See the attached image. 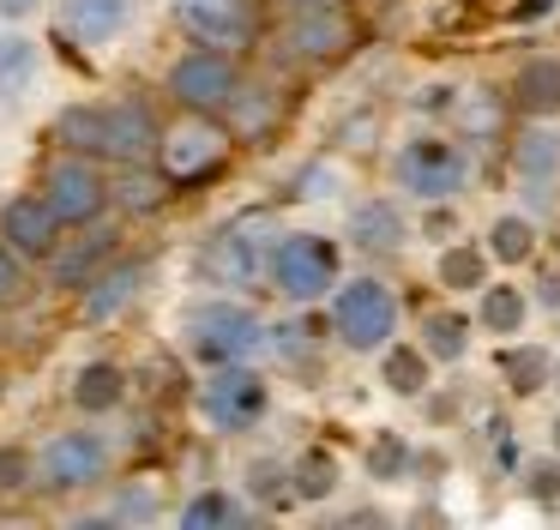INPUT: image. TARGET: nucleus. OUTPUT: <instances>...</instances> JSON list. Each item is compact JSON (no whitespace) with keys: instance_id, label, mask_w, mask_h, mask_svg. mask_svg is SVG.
Segmentation results:
<instances>
[{"instance_id":"f257e3e1","label":"nucleus","mask_w":560,"mask_h":530,"mask_svg":"<svg viewBox=\"0 0 560 530\" xmlns=\"http://www.w3.org/2000/svg\"><path fill=\"white\" fill-rule=\"evenodd\" d=\"M55 139L73 145L85 157H115V163H151L163 151V132L151 120V108L139 103H109V108H91V103H73L61 108L55 120Z\"/></svg>"},{"instance_id":"f03ea898","label":"nucleus","mask_w":560,"mask_h":530,"mask_svg":"<svg viewBox=\"0 0 560 530\" xmlns=\"http://www.w3.org/2000/svg\"><path fill=\"white\" fill-rule=\"evenodd\" d=\"M331 332H338L343 349L374 356V349H386V337L398 332V296H392L380 277H350V284L331 289Z\"/></svg>"},{"instance_id":"7ed1b4c3","label":"nucleus","mask_w":560,"mask_h":530,"mask_svg":"<svg viewBox=\"0 0 560 530\" xmlns=\"http://www.w3.org/2000/svg\"><path fill=\"white\" fill-rule=\"evenodd\" d=\"M271 284H278L283 301H326L338 289V247L314 229H295V235H278L271 247Z\"/></svg>"},{"instance_id":"20e7f679","label":"nucleus","mask_w":560,"mask_h":530,"mask_svg":"<svg viewBox=\"0 0 560 530\" xmlns=\"http://www.w3.org/2000/svg\"><path fill=\"white\" fill-rule=\"evenodd\" d=\"M187 344H194L199 361L230 368V361H247L266 344V325H259V313L242 308V301H206V308H194V320H187Z\"/></svg>"},{"instance_id":"39448f33","label":"nucleus","mask_w":560,"mask_h":530,"mask_svg":"<svg viewBox=\"0 0 560 530\" xmlns=\"http://www.w3.org/2000/svg\"><path fill=\"white\" fill-rule=\"evenodd\" d=\"M470 181V157H464V145H452V139H410L398 151V187L404 193H416V199H452V193Z\"/></svg>"},{"instance_id":"423d86ee","label":"nucleus","mask_w":560,"mask_h":530,"mask_svg":"<svg viewBox=\"0 0 560 530\" xmlns=\"http://www.w3.org/2000/svg\"><path fill=\"white\" fill-rule=\"evenodd\" d=\"M235 84H242V72H235V60L223 55L218 43L194 48V55H182L170 67V96L175 103H187L194 115H211V108H230Z\"/></svg>"},{"instance_id":"0eeeda50","label":"nucleus","mask_w":560,"mask_h":530,"mask_svg":"<svg viewBox=\"0 0 560 530\" xmlns=\"http://www.w3.org/2000/svg\"><path fill=\"white\" fill-rule=\"evenodd\" d=\"M43 199L55 205L61 223L85 229V223H97L103 205H109V181L91 169L85 151H73V157H61V163H49V175H43Z\"/></svg>"},{"instance_id":"6e6552de","label":"nucleus","mask_w":560,"mask_h":530,"mask_svg":"<svg viewBox=\"0 0 560 530\" xmlns=\"http://www.w3.org/2000/svg\"><path fill=\"white\" fill-rule=\"evenodd\" d=\"M199 404H206V416L218 422L223 434H242V428H254V422L266 416L271 392H266V380H259L247 361H230V368H218V373L206 380Z\"/></svg>"},{"instance_id":"1a4fd4ad","label":"nucleus","mask_w":560,"mask_h":530,"mask_svg":"<svg viewBox=\"0 0 560 530\" xmlns=\"http://www.w3.org/2000/svg\"><path fill=\"white\" fill-rule=\"evenodd\" d=\"M103 470H109V446H103V434H55L49 446H43L37 458V476L43 488H85V482H97Z\"/></svg>"},{"instance_id":"9d476101","label":"nucleus","mask_w":560,"mask_h":530,"mask_svg":"<svg viewBox=\"0 0 560 530\" xmlns=\"http://www.w3.org/2000/svg\"><path fill=\"white\" fill-rule=\"evenodd\" d=\"M61 217H55V205L43 199V193H19V199H7V211H0V235L13 241L25 260H49L55 247H61Z\"/></svg>"},{"instance_id":"9b49d317","label":"nucleus","mask_w":560,"mask_h":530,"mask_svg":"<svg viewBox=\"0 0 560 530\" xmlns=\"http://www.w3.org/2000/svg\"><path fill=\"white\" fill-rule=\"evenodd\" d=\"M266 217H242V223H230L218 241L206 247V272L223 277V284H247V277L266 265Z\"/></svg>"},{"instance_id":"f8f14e48","label":"nucleus","mask_w":560,"mask_h":530,"mask_svg":"<svg viewBox=\"0 0 560 530\" xmlns=\"http://www.w3.org/2000/svg\"><path fill=\"white\" fill-rule=\"evenodd\" d=\"M175 19H182L199 43H218V48L247 43V31H254V7H247V0H175Z\"/></svg>"},{"instance_id":"ddd939ff","label":"nucleus","mask_w":560,"mask_h":530,"mask_svg":"<svg viewBox=\"0 0 560 530\" xmlns=\"http://www.w3.org/2000/svg\"><path fill=\"white\" fill-rule=\"evenodd\" d=\"M158 157H163V175H170V181H199V175H211V169L223 163V132L194 120V127L170 132Z\"/></svg>"},{"instance_id":"4468645a","label":"nucleus","mask_w":560,"mask_h":530,"mask_svg":"<svg viewBox=\"0 0 560 530\" xmlns=\"http://www.w3.org/2000/svg\"><path fill=\"white\" fill-rule=\"evenodd\" d=\"M283 48L290 55H307V60H326L338 48H350V19L338 7H302V19L283 31Z\"/></svg>"},{"instance_id":"2eb2a0df","label":"nucleus","mask_w":560,"mask_h":530,"mask_svg":"<svg viewBox=\"0 0 560 530\" xmlns=\"http://www.w3.org/2000/svg\"><path fill=\"white\" fill-rule=\"evenodd\" d=\"M115 253V229H91V235L67 241V247L49 253V272H55V289H91V277L109 265Z\"/></svg>"},{"instance_id":"dca6fc26","label":"nucleus","mask_w":560,"mask_h":530,"mask_svg":"<svg viewBox=\"0 0 560 530\" xmlns=\"http://www.w3.org/2000/svg\"><path fill=\"white\" fill-rule=\"evenodd\" d=\"M350 247L362 253H398L404 247V217L392 199H368L350 211Z\"/></svg>"},{"instance_id":"f3484780","label":"nucleus","mask_w":560,"mask_h":530,"mask_svg":"<svg viewBox=\"0 0 560 530\" xmlns=\"http://www.w3.org/2000/svg\"><path fill=\"white\" fill-rule=\"evenodd\" d=\"M512 103L524 108V115H555L560 108V60L555 55H542V60H524L518 67V79H512Z\"/></svg>"},{"instance_id":"a211bd4d","label":"nucleus","mask_w":560,"mask_h":530,"mask_svg":"<svg viewBox=\"0 0 560 530\" xmlns=\"http://www.w3.org/2000/svg\"><path fill=\"white\" fill-rule=\"evenodd\" d=\"M133 0H67V36L73 43H109L121 36Z\"/></svg>"},{"instance_id":"6ab92c4d","label":"nucleus","mask_w":560,"mask_h":530,"mask_svg":"<svg viewBox=\"0 0 560 530\" xmlns=\"http://www.w3.org/2000/svg\"><path fill=\"white\" fill-rule=\"evenodd\" d=\"M139 284H145V265H115V272H97V277H91V289H85V320H115V313L139 296Z\"/></svg>"},{"instance_id":"aec40b11","label":"nucleus","mask_w":560,"mask_h":530,"mask_svg":"<svg viewBox=\"0 0 560 530\" xmlns=\"http://www.w3.org/2000/svg\"><path fill=\"white\" fill-rule=\"evenodd\" d=\"M127 392V373L115 368V361H91V368L73 373V404L85 410V416H103V410H115Z\"/></svg>"},{"instance_id":"412c9836","label":"nucleus","mask_w":560,"mask_h":530,"mask_svg":"<svg viewBox=\"0 0 560 530\" xmlns=\"http://www.w3.org/2000/svg\"><path fill=\"white\" fill-rule=\"evenodd\" d=\"M488 260H494V253L476 247V241H446V253H440V284L446 289H482Z\"/></svg>"},{"instance_id":"4be33fe9","label":"nucleus","mask_w":560,"mask_h":530,"mask_svg":"<svg viewBox=\"0 0 560 530\" xmlns=\"http://www.w3.org/2000/svg\"><path fill=\"white\" fill-rule=\"evenodd\" d=\"M524 313H530V301H524V289H512V284H494L488 289L482 284V308H476V320H482V332H494V337H512L524 325Z\"/></svg>"},{"instance_id":"5701e85b","label":"nucleus","mask_w":560,"mask_h":530,"mask_svg":"<svg viewBox=\"0 0 560 530\" xmlns=\"http://www.w3.org/2000/svg\"><path fill=\"white\" fill-rule=\"evenodd\" d=\"M500 373H506V385L518 398H530V392H542V380L555 373V361H548L542 344H518V349H506V356H500Z\"/></svg>"},{"instance_id":"b1692460","label":"nucleus","mask_w":560,"mask_h":530,"mask_svg":"<svg viewBox=\"0 0 560 530\" xmlns=\"http://www.w3.org/2000/svg\"><path fill=\"white\" fill-rule=\"evenodd\" d=\"M530 247H536V223L524 211H506V217H494V229H488V253H494L500 265H524L530 260Z\"/></svg>"},{"instance_id":"393cba45","label":"nucleus","mask_w":560,"mask_h":530,"mask_svg":"<svg viewBox=\"0 0 560 530\" xmlns=\"http://www.w3.org/2000/svg\"><path fill=\"white\" fill-rule=\"evenodd\" d=\"M422 349L434 361H458L464 349H470V320L464 313H428V325H422Z\"/></svg>"},{"instance_id":"a878e982","label":"nucleus","mask_w":560,"mask_h":530,"mask_svg":"<svg viewBox=\"0 0 560 530\" xmlns=\"http://www.w3.org/2000/svg\"><path fill=\"white\" fill-rule=\"evenodd\" d=\"M290 488L295 500H331V488H338V458L331 452H302L290 470Z\"/></svg>"},{"instance_id":"bb28decb","label":"nucleus","mask_w":560,"mask_h":530,"mask_svg":"<svg viewBox=\"0 0 560 530\" xmlns=\"http://www.w3.org/2000/svg\"><path fill=\"white\" fill-rule=\"evenodd\" d=\"M386 385L398 398H422V385H428V349H410V344H398V349H386Z\"/></svg>"},{"instance_id":"cd10ccee","label":"nucleus","mask_w":560,"mask_h":530,"mask_svg":"<svg viewBox=\"0 0 560 530\" xmlns=\"http://www.w3.org/2000/svg\"><path fill=\"white\" fill-rule=\"evenodd\" d=\"M512 157H518V175H524V181H548V175L560 169V139H555L548 127H530Z\"/></svg>"},{"instance_id":"c85d7f7f","label":"nucleus","mask_w":560,"mask_h":530,"mask_svg":"<svg viewBox=\"0 0 560 530\" xmlns=\"http://www.w3.org/2000/svg\"><path fill=\"white\" fill-rule=\"evenodd\" d=\"M223 525H242V506L230 500V494H194V500L182 506V530H223Z\"/></svg>"},{"instance_id":"c756f323","label":"nucleus","mask_w":560,"mask_h":530,"mask_svg":"<svg viewBox=\"0 0 560 530\" xmlns=\"http://www.w3.org/2000/svg\"><path fill=\"white\" fill-rule=\"evenodd\" d=\"M404 464H410V446H404L398 434H374V440H368V476L374 482H398Z\"/></svg>"},{"instance_id":"7c9ffc66","label":"nucleus","mask_w":560,"mask_h":530,"mask_svg":"<svg viewBox=\"0 0 560 530\" xmlns=\"http://www.w3.org/2000/svg\"><path fill=\"white\" fill-rule=\"evenodd\" d=\"M37 67V48L19 43V36H0V91H19Z\"/></svg>"},{"instance_id":"2f4dec72","label":"nucleus","mask_w":560,"mask_h":530,"mask_svg":"<svg viewBox=\"0 0 560 530\" xmlns=\"http://www.w3.org/2000/svg\"><path fill=\"white\" fill-rule=\"evenodd\" d=\"M115 199H121L127 211H158V205H163V181L145 175V169H127V181L115 187Z\"/></svg>"},{"instance_id":"473e14b6","label":"nucleus","mask_w":560,"mask_h":530,"mask_svg":"<svg viewBox=\"0 0 560 530\" xmlns=\"http://www.w3.org/2000/svg\"><path fill=\"white\" fill-rule=\"evenodd\" d=\"M31 476H37V464H31L25 446H0V494H19Z\"/></svg>"},{"instance_id":"72a5a7b5","label":"nucleus","mask_w":560,"mask_h":530,"mask_svg":"<svg viewBox=\"0 0 560 530\" xmlns=\"http://www.w3.org/2000/svg\"><path fill=\"white\" fill-rule=\"evenodd\" d=\"M230 115L242 120V127H266V120H271V96H266V91H247V84H235Z\"/></svg>"},{"instance_id":"f704fd0d","label":"nucleus","mask_w":560,"mask_h":530,"mask_svg":"<svg viewBox=\"0 0 560 530\" xmlns=\"http://www.w3.org/2000/svg\"><path fill=\"white\" fill-rule=\"evenodd\" d=\"M19 289H25V272H19V247L0 235V308H7V301H19Z\"/></svg>"},{"instance_id":"c9c22d12","label":"nucleus","mask_w":560,"mask_h":530,"mask_svg":"<svg viewBox=\"0 0 560 530\" xmlns=\"http://www.w3.org/2000/svg\"><path fill=\"white\" fill-rule=\"evenodd\" d=\"M530 500H542V506L560 500V464H530Z\"/></svg>"},{"instance_id":"e433bc0d","label":"nucleus","mask_w":560,"mask_h":530,"mask_svg":"<svg viewBox=\"0 0 560 530\" xmlns=\"http://www.w3.org/2000/svg\"><path fill=\"white\" fill-rule=\"evenodd\" d=\"M254 488L266 494V500H290L295 488H283V470L278 464H254Z\"/></svg>"},{"instance_id":"4c0bfd02","label":"nucleus","mask_w":560,"mask_h":530,"mask_svg":"<svg viewBox=\"0 0 560 530\" xmlns=\"http://www.w3.org/2000/svg\"><path fill=\"white\" fill-rule=\"evenodd\" d=\"M422 229H428L434 241H440V235H452V229H458V217H452V205L440 211V199H434V211H428V223H422Z\"/></svg>"},{"instance_id":"58836bf2","label":"nucleus","mask_w":560,"mask_h":530,"mask_svg":"<svg viewBox=\"0 0 560 530\" xmlns=\"http://www.w3.org/2000/svg\"><path fill=\"white\" fill-rule=\"evenodd\" d=\"M278 349H283V356H302V349H307V325H283Z\"/></svg>"},{"instance_id":"ea45409f","label":"nucleus","mask_w":560,"mask_h":530,"mask_svg":"<svg viewBox=\"0 0 560 530\" xmlns=\"http://www.w3.org/2000/svg\"><path fill=\"white\" fill-rule=\"evenodd\" d=\"M536 289H542V308H560V277H542Z\"/></svg>"},{"instance_id":"a19ab883","label":"nucleus","mask_w":560,"mask_h":530,"mask_svg":"<svg viewBox=\"0 0 560 530\" xmlns=\"http://www.w3.org/2000/svg\"><path fill=\"white\" fill-rule=\"evenodd\" d=\"M0 12L7 19H25V12H37V0H0Z\"/></svg>"},{"instance_id":"79ce46f5","label":"nucleus","mask_w":560,"mask_h":530,"mask_svg":"<svg viewBox=\"0 0 560 530\" xmlns=\"http://www.w3.org/2000/svg\"><path fill=\"white\" fill-rule=\"evenodd\" d=\"M290 7H331V0H290Z\"/></svg>"},{"instance_id":"37998d69","label":"nucleus","mask_w":560,"mask_h":530,"mask_svg":"<svg viewBox=\"0 0 560 530\" xmlns=\"http://www.w3.org/2000/svg\"><path fill=\"white\" fill-rule=\"evenodd\" d=\"M555 452H560V416H555Z\"/></svg>"},{"instance_id":"c03bdc74","label":"nucleus","mask_w":560,"mask_h":530,"mask_svg":"<svg viewBox=\"0 0 560 530\" xmlns=\"http://www.w3.org/2000/svg\"><path fill=\"white\" fill-rule=\"evenodd\" d=\"M555 380H560V368H555Z\"/></svg>"}]
</instances>
